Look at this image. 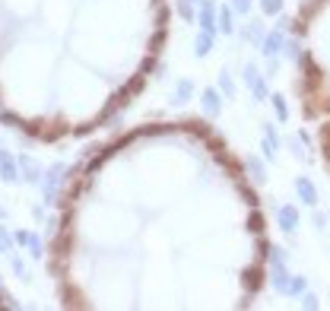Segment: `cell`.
Returning a JSON list of instances; mask_svg holds the SVG:
<instances>
[{"label":"cell","instance_id":"obj_2","mask_svg":"<svg viewBox=\"0 0 330 311\" xmlns=\"http://www.w3.org/2000/svg\"><path fill=\"white\" fill-rule=\"evenodd\" d=\"M168 0H0V105L38 137L99 127L143 86Z\"/></svg>","mask_w":330,"mask_h":311},{"label":"cell","instance_id":"obj_3","mask_svg":"<svg viewBox=\"0 0 330 311\" xmlns=\"http://www.w3.org/2000/svg\"><path fill=\"white\" fill-rule=\"evenodd\" d=\"M299 92L305 118L318 124V146L330 168V0H305L295 19Z\"/></svg>","mask_w":330,"mask_h":311},{"label":"cell","instance_id":"obj_1","mask_svg":"<svg viewBox=\"0 0 330 311\" xmlns=\"http://www.w3.org/2000/svg\"><path fill=\"white\" fill-rule=\"evenodd\" d=\"M257 194L200 121H153L102 146L64 197L54 276L67 308H248L267 276Z\"/></svg>","mask_w":330,"mask_h":311}]
</instances>
